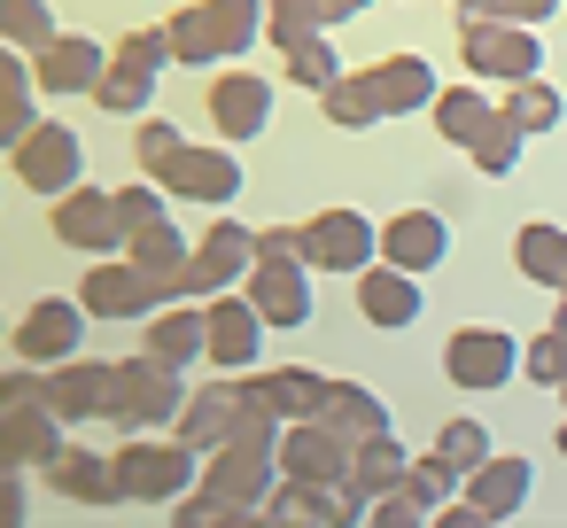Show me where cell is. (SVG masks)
Returning <instances> with one entry per match:
<instances>
[{"label": "cell", "mask_w": 567, "mask_h": 528, "mask_svg": "<svg viewBox=\"0 0 567 528\" xmlns=\"http://www.w3.org/2000/svg\"><path fill=\"white\" fill-rule=\"evenodd\" d=\"M272 482H280V420L249 404V420H241L218 451H203V482H195L187 497H172V513H179V528L249 520V513H265Z\"/></svg>", "instance_id": "1"}, {"label": "cell", "mask_w": 567, "mask_h": 528, "mask_svg": "<svg viewBox=\"0 0 567 528\" xmlns=\"http://www.w3.org/2000/svg\"><path fill=\"white\" fill-rule=\"evenodd\" d=\"M164 32H172V63L218 71L249 40H265V0H195V9H179Z\"/></svg>", "instance_id": "2"}, {"label": "cell", "mask_w": 567, "mask_h": 528, "mask_svg": "<svg viewBox=\"0 0 567 528\" xmlns=\"http://www.w3.org/2000/svg\"><path fill=\"white\" fill-rule=\"evenodd\" d=\"M179 404H187L179 365H164V358H148V350L110 365V420H117L125 435H156V427H172Z\"/></svg>", "instance_id": "3"}, {"label": "cell", "mask_w": 567, "mask_h": 528, "mask_svg": "<svg viewBox=\"0 0 567 528\" xmlns=\"http://www.w3.org/2000/svg\"><path fill=\"white\" fill-rule=\"evenodd\" d=\"M203 482V451H187L179 435H133L125 451H117V497H133V505H172V497H187Z\"/></svg>", "instance_id": "4"}, {"label": "cell", "mask_w": 567, "mask_h": 528, "mask_svg": "<svg viewBox=\"0 0 567 528\" xmlns=\"http://www.w3.org/2000/svg\"><path fill=\"white\" fill-rule=\"evenodd\" d=\"M79 303H86V319H148L179 296H172V272H148L117 249V257H94V272L79 280Z\"/></svg>", "instance_id": "5"}, {"label": "cell", "mask_w": 567, "mask_h": 528, "mask_svg": "<svg viewBox=\"0 0 567 528\" xmlns=\"http://www.w3.org/2000/svg\"><path fill=\"white\" fill-rule=\"evenodd\" d=\"M249 265H257V234H249V226H234V218H218V226L187 249V265L172 272V296H179V303H210L218 288L249 280Z\"/></svg>", "instance_id": "6"}, {"label": "cell", "mask_w": 567, "mask_h": 528, "mask_svg": "<svg viewBox=\"0 0 567 528\" xmlns=\"http://www.w3.org/2000/svg\"><path fill=\"white\" fill-rule=\"evenodd\" d=\"M458 48H466V71L474 79H497V86H520V79L544 71V32L536 24H513V17L458 24Z\"/></svg>", "instance_id": "7"}, {"label": "cell", "mask_w": 567, "mask_h": 528, "mask_svg": "<svg viewBox=\"0 0 567 528\" xmlns=\"http://www.w3.org/2000/svg\"><path fill=\"white\" fill-rule=\"evenodd\" d=\"M9 156H17V179H24L32 195H48V203L71 195V187L86 179V141H79L71 125H55V117H40Z\"/></svg>", "instance_id": "8"}, {"label": "cell", "mask_w": 567, "mask_h": 528, "mask_svg": "<svg viewBox=\"0 0 567 528\" xmlns=\"http://www.w3.org/2000/svg\"><path fill=\"white\" fill-rule=\"evenodd\" d=\"M373 257H381V226H373L365 210H319V218L303 226V265H311V272L358 280Z\"/></svg>", "instance_id": "9"}, {"label": "cell", "mask_w": 567, "mask_h": 528, "mask_svg": "<svg viewBox=\"0 0 567 528\" xmlns=\"http://www.w3.org/2000/svg\"><path fill=\"white\" fill-rule=\"evenodd\" d=\"M55 241L79 257H117L125 249V218H117V187H71L55 195Z\"/></svg>", "instance_id": "10"}, {"label": "cell", "mask_w": 567, "mask_h": 528, "mask_svg": "<svg viewBox=\"0 0 567 528\" xmlns=\"http://www.w3.org/2000/svg\"><path fill=\"white\" fill-rule=\"evenodd\" d=\"M203 358H210L218 373H249V365L265 358V319H257L249 296L218 288V296L203 303Z\"/></svg>", "instance_id": "11"}, {"label": "cell", "mask_w": 567, "mask_h": 528, "mask_svg": "<svg viewBox=\"0 0 567 528\" xmlns=\"http://www.w3.org/2000/svg\"><path fill=\"white\" fill-rule=\"evenodd\" d=\"M443 373H451V389H505L520 373V342L505 327H458L443 342Z\"/></svg>", "instance_id": "12"}, {"label": "cell", "mask_w": 567, "mask_h": 528, "mask_svg": "<svg viewBox=\"0 0 567 528\" xmlns=\"http://www.w3.org/2000/svg\"><path fill=\"white\" fill-rule=\"evenodd\" d=\"M9 342L24 350V365H63V358H79V342H86V303H79V296H40V303L17 319Z\"/></svg>", "instance_id": "13"}, {"label": "cell", "mask_w": 567, "mask_h": 528, "mask_svg": "<svg viewBox=\"0 0 567 528\" xmlns=\"http://www.w3.org/2000/svg\"><path fill=\"white\" fill-rule=\"evenodd\" d=\"M249 420V396H241V373H218L210 389H187V404H179V420H172V435L187 443V451H218L234 427Z\"/></svg>", "instance_id": "14"}, {"label": "cell", "mask_w": 567, "mask_h": 528, "mask_svg": "<svg viewBox=\"0 0 567 528\" xmlns=\"http://www.w3.org/2000/svg\"><path fill=\"white\" fill-rule=\"evenodd\" d=\"M241 296L257 303L265 327H303V319H311V265H296V257H257L249 280H241Z\"/></svg>", "instance_id": "15"}, {"label": "cell", "mask_w": 567, "mask_h": 528, "mask_svg": "<svg viewBox=\"0 0 567 528\" xmlns=\"http://www.w3.org/2000/svg\"><path fill=\"white\" fill-rule=\"evenodd\" d=\"M40 396L48 412L71 427V420H110V365L102 358H63V365H40Z\"/></svg>", "instance_id": "16"}, {"label": "cell", "mask_w": 567, "mask_h": 528, "mask_svg": "<svg viewBox=\"0 0 567 528\" xmlns=\"http://www.w3.org/2000/svg\"><path fill=\"white\" fill-rule=\"evenodd\" d=\"M350 466V435L334 420H288L280 427V474L288 482H342Z\"/></svg>", "instance_id": "17"}, {"label": "cell", "mask_w": 567, "mask_h": 528, "mask_svg": "<svg viewBox=\"0 0 567 528\" xmlns=\"http://www.w3.org/2000/svg\"><path fill=\"white\" fill-rule=\"evenodd\" d=\"M365 79V94H373V110L381 117H412V110H435V94H443V79H435V63L427 55H381L373 71H358Z\"/></svg>", "instance_id": "18"}, {"label": "cell", "mask_w": 567, "mask_h": 528, "mask_svg": "<svg viewBox=\"0 0 567 528\" xmlns=\"http://www.w3.org/2000/svg\"><path fill=\"white\" fill-rule=\"evenodd\" d=\"M420 272H404V265H389V257H373L365 272H358V319L365 327H381V334H396V327H412L420 319Z\"/></svg>", "instance_id": "19"}, {"label": "cell", "mask_w": 567, "mask_h": 528, "mask_svg": "<svg viewBox=\"0 0 567 528\" xmlns=\"http://www.w3.org/2000/svg\"><path fill=\"white\" fill-rule=\"evenodd\" d=\"M40 55V71H32V86L40 94H94L102 86V71H110V55H102V40H86V32H55L48 48H32Z\"/></svg>", "instance_id": "20"}, {"label": "cell", "mask_w": 567, "mask_h": 528, "mask_svg": "<svg viewBox=\"0 0 567 528\" xmlns=\"http://www.w3.org/2000/svg\"><path fill=\"white\" fill-rule=\"evenodd\" d=\"M164 195H172V203H210V210H226V203L241 195V156L187 141V156L164 172Z\"/></svg>", "instance_id": "21"}, {"label": "cell", "mask_w": 567, "mask_h": 528, "mask_svg": "<svg viewBox=\"0 0 567 528\" xmlns=\"http://www.w3.org/2000/svg\"><path fill=\"white\" fill-rule=\"evenodd\" d=\"M241 396L257 404V412H272L280 427L288 420H319V404H327V373H311V365H280V373H241Z\"/></svg>", "instance_id": "22"}, {"label": "cell", "mask_w": 567, "mask_h": 528, "mask_svg": "<svg viewBox=\"0 0 567 528\" xmlns=\"http://www.w3.org/2000/svg\"><path fill=\"white\" fill-rule=\"evenodd\" d=\"M272 79H257V71H226L218 86H210V117H218V141H257L265 125H272Z\"/></svg>", "instance_id": "23"}, {"label": "cell", "mask_w": 567, "mask_h": 528, "mask_svg": "<svg viewBox=\"0 0 567 528\" xmlns=\"http://www.w3.org/2000/svg\"><path fill=\"white\" fill-rule=\"evenodd\" d=\"M55 451H63V420L48 412V396L0 404V466H48Z\"/></svg>", "instance_id": "24"}, {"label": "cell", "mask_w": 567, "mask_h": 528, "mask_svg": "<svg viewBox=\"0 0 567 528\" xmlns=\"http://www.w3.org/2000/svg\"><path fill=\"white\" fill-rule=\"evenodd\" d=\"M528 482H536V466H528V458L489 451V458L466 474V513H474V520H513V513L528 505Z\"/></svg>", "instance_id": "25"}, {"label": "cell", "mask_w": 567, "mask_h": 528, "mask_svg": "<svg viewBox=\"0 0 567 528\" xmlns=\"http://www.w3.org/2000/svg\"><path fill=\"white\" fill-rule=\"evenodd\" d=\"M381 257L404 265V272H435V265L451 257V226H443L435 210H404V218L381 226Z\"/></svg>", "instance_id": "26"}, {"label": "cell", "mask_w": 567, "mask_h": 528, "mask_svg": "<svg viewBox=\"0 0 567 528\" xmlns=\"http://www.w3.org/2000/svg\"><path fill=\"white\" fill-rule=\"evenodd\" d=\"M48 489H55V497H71V505H117V458L63 443V451L48 458Z\"/></svg>", "instance_id": "27"}, {"label": "cell", "mask_w": 567, "mask_h": 528, "mask_svg": "<svg viewBox=\"0 0 567 528\" xmlns=\"http://www.w3.org/2000/svg\"><path fill=\"white\" fill-rule=\"evenodd\" d=\"M141 350L187 373V365L203 358V303H164V311H148V319H141Z\"/></svg>", "instance_id": "28"}, {"label": "cell", "mask_w": 567, "mask_h": 528, "mask_svg": "<svg viewBox=\"0 0 567 528\" xmlns=\"http://www.w3.org/2000/svg\"><path fill=\"white\" fill-rule=\"evenodd\" d=\"M513 265H520V272H528L536 288H551V296H559V288H567V234H559V226H536V218H528V226L513 234Z\"/></svg>", "instance_id": "29"}, {"label": "cell", "mask_w": 567, "mask_h": 528, "mask_svg": "<svg viewBox=\"0 0 567 528\" xmlns=\"http://www.w3.org/2000/svg\"><path fill=\"white\" fill-rule=\"evenodd\" d=\"M319 420H334V427L358 443V435H381V427H389V404H381L365 381H327V404H319Z\"/></svg>", "instance_id": "30"}, {"label": "cell", "mask_w": 567, "mask_h": 528, "mask_svg": "<svg viewBox=\"0 0 567 528\" xmlns=\"http://www.w3.org/2000/svg\"><path fill=\"white\" fill-rule=\"evenodd\" d=\"M280 63H288V86H303V94H327V86L342 79V55H334V40H327V32L288 40V48H280Z\"/></svg>", "instance_id": "31"}, {"label": "cell", "mask_w": 567, "mask_h": 528, "mask_svg": "<svg viewBox=\"0 0 567 528\" xmlns=\"http://www.w3.org/2000/svg\"><path fill=\"white\" fill-rule=\"evenodd\" d=\"M265 513L272 520H311V528H327V520H342V505H334V482H272V497H265Z\"/></svg>", "instance_id": "32"}, {"label": "cell", "mask_w": 567, "mask_h": 528, "mask_svg": "<svg viewBox=\"0 0 567 528\" xmlns=\"http://www.w3.org/2000/svg\"><path fill=\"white\" fill-rule=\"evenodd\" d=\"M489 110H497L489 94H474V86H443V94H435V133H443L451 148H474V133L489 125Z\"/></svg>", "instance_id": "33"}, {"label": "cell", "mask_w": 567, "mask_h": 528, "mask_svg": "<svg viewBox=\"0 0 567 528\" xmlns=\"http://www.w3.org/2000/svg\"><path fill=\"white\" fill-rule=\"evenodd\" d=\"M148 94H156V71H133V63H117V55H110V71H102V86H94V102H102L110 117H141V110H148Z\"/></svg>", "instance_id": "34"}, {"label": "cell", "mask_w": 567, "mask_h": 528, "mask_svg": "<svg viewBox=\"0 0 567 528\" xmlns=\"http://www.w3.org/2000/svg\"><path fill=\"white\" fill-rule=\"evenodd\" d=\"M520 141H528V133L513 125V110H489V125L474 133V148H466V156H474V164H482L489 179H505V172L520 164Z\"/></svg>", "instance_id": "35"}, {"label": "cell", "mask_w": 567, "mask_h": 528, "mask_svg": "<svg viewBox=\"0 0 567 528\" xmlns=\"http://www.w3.org/2000/svg\"><path fill=\"white\" fill-rule=\"evenodd\" d=\"M125 257H133V265H148V272H179V265H187V241H179V226H172V218H148V226H133V234H125Z\"/></svg>", "instance_id": "36"}, {"label": "cell", "mask_w": 567, "mask_h": 528, "mask_svg": "<svg viewBox=\"0 0 567 528\" xmlns=\"http://www.w3.org/2000/svg\"><path fill=\"white\" fill-rule=\"evenodd\" d=\"M0 40L9 48H48L55 40V0H0Z\"/></svg>", "instance_id": "37"}, {"label": "cell", "mask_w": 567, "mask_h": 528, "mask_svg": "<svg viewBox=\"0 0 567 528\" xmlns=\"http://www.w3.org/2000/svg\"><path fill=\"white\" fill-rule=\"evenodd\" d=\"M396 489H404V497L435 520V513L451 505V489H458V466H443V458L427 451V458H412V466H404V482H396Z\"/></svg>", "instance_id": "38"}, {"label": "cell", "mask_w": 567, "mask_h": 528, "mask_svg": "<svg viewBox=\"0 0 567 528\" xmlns=\"http://www.w3.org/2000/svg\"><path fill=\"white\" fill-rule=\"evenodd\" d=\"M334 17H327V0H265V40L272 48H288V40H303V32H327Z\"/></svg>", "instance_id": "39"}, {"label": "cell", "mask_w": 567, "mask_h": 528, "mask_svg": "<svg viewBox=\"0 0 567 528\" xmlns=\"http://www.w3.org/2000/svg\"><path fill=\"white\" fill-rule=\"evenodd\" d=\"M319 110H327V125H342V133H365V125H381V110H373V94H365V79H334L327 94H319Z\"/></svg>", "instance_id": "40"}, {"label": "cell", "mask_w": 567, "mask_h": 528, "mask_svg": "<svg viewBox=\"0 0 567 528\" xmlns=\"http://www.w3.org/2000/svg\"><path fill=\"white\" fill-rule=\"evenodd\" d=\"M133 156H141V172H148V179L164 187V172H172V164L187 156V133H179L172 117H148V125H141V141H133Z\"/></svg>", "instance_id": "41"}, {"label": "cell", "mask_w": 567, "mask_h": 528, "mask_svg": "<svg viewBox=\"0 0 567 528\" xmlns=\"http://www.w3.org/2000/svg\"><path fill=\"white\" fill-rule=\"evenodd\" d=\"M505 110H513V125H520V133H551V125H559V86H544V71H536V79H520V86H513V102H505Z\"/></svg>", "instance_id": "42"}, {"label": "cell", "mask_w": 567, "mask_h": 528, "mask_svg": "<svg viewBox=\"0 0 567 528\" xmlns=\"http://www.w3.org/2000/svg\"><path fill=\"white\" fill-rule=\"evenodd\" d=\"M435 458H443V466H458V482H466V474L489 458V427H482V420H451V427L435 435Z\"/></svg>", "instance_id": "43"}, {"label": "cell", "mask_w": 567, "mask_h": 528, "mask_svg": "<svg viewBox=\"0 0 567 528\" xmlns=\"http://www.w3.org/2000/svg\"><path fill=\"white\" fill-rule=\"evenodd\" d=\"M520 373L536 389H567V327H544L528 350H520Z\"/></svg>", "instance_id": "44"}, {"label": "cell", "mask_w": 567, "mask_h": 528, "mask_svg": "<svg viewBox=\"0 0 567 528\" xmlns=\"http://www.w3.org/2000/svg\"><path fill=\"white\" fill-rule=\"evenodd\" d=\"M117 63L164 79V63H172V32H164V24H156V32H125V40H117Z\"/></svg>", "instance_id": "45"}, {"label": "cell", "mask_w": 567, "mask_h": 528, "mask_svg": "<svg viewBox=\"0 0 567 528\" xmlns=\"http://www.w3.org/2000/svg\"><path fill=\"white\" fill-rule=\"evenodd\" d=\"M117 218H125V234H133V226H148V218H164V187H156V179L117 187Z\"/></svg>", "instance_id": "46"}, {"label": "cell", "mask_w": 567, "mask_h": 528, "mask_svg": "<svg viewBox=\"0 0 567 528\" xmlns=\"http://www.w3.org/2000/svg\"><path fill=\"white\" fill-rule=\"evenodd\" d=\"M32 513V489H24V466H0V528H24Z\"/></svg>", "instance_id": "47"}, {"label": "cell", "mask_w": 567, "mask_h": 528, "mask_svg": "<svg viewBox=\"0 0 567 528\" xmlns=\"http://www.w3.org/2000/svg\"><path fill=\"white\" fill-rule=\"evenodd\" d=\"M32 125H40V102H32V94H17V102H0V156H9V148H17V141H24Z\"/></svg>", "instance_id": "48"}, {"label": "cell", "mask_w": 567, "mask_h": 528, "mask_svg": "<svg viewBox=\"0 0 567 528\" xmlns=\"http://www.w3.org/2000/svg\"><path fill=\"white\" fill-rule=\"evenodd\" d=\"M365 520H373V528H420L427 513H420L404 489H389V497H373V513H365Z\"/></svg>", "instance_id": "49"}, {"label": "cell", "mask_w": 567, "mask_h": 528, "mask_svg": "<svg viewBox=\"0 0 567 528\" xmlns=\"http://www.w3.org/2000/svg\"><path fill=\"white\" fill-rule=\"evenodd\" d=\"M17 94H32V63H24V48L0 40V102H17Z\"/></svg>", "instance_id": "50"}, {"label": "cell", "mask_w": 567, "mask_h": 528, "mask_svg": "<svg viewBox=\"0 0 567 528\" xmlns=\"http://www.w3.org/2000/svg\"><path fill=\"white\" fill-rule=\"evenodd\" d=\"M257 257H296L303 265V226H265L257 234Z\"/></svg>", "instance_id": "51"}, {"label": "cell", "mask_w": 567, "mask_h": 528, "mask_svg": "<svg viewBox=\"0 0 567 528\" xmlns=\"http://www.w3.org/2000/svg\"><path fill=\"white\" fill-rule=\"evenodd\" d=\"M551 9H559V0H505V17H513V24H544Z\"/></svg>", "instance_id": "52"}, {"label": "cell", "mask_w": 567, "mask_h": 528, "mask_svg": "<svg viewBox=\"0 0 567 528\" xmlns=\"http://www.w3.org/2000/svg\"><path fill=\"white\" fill-rule=\"evenodd\" d=\"M365 9H373V0H327V17H334V24H342V17H365Z\"/></svg>", "instance_id": "53"}, {"label": "cell", "mask_w": 567, "mask_h": 528, "mask_svg": "<svg viewBox=\"0 0 567 528\" xmlns=\"http://www.w3.org/2000/svg\"><path fill=\"white\" fill-rule=\"evenodd\" d=\"M551 327H567V288H559V319H551Z\"/></svg>", "instance_id": "54"}, {"label": "cell", "mask_w": 567, "mask_h": 528, "mask_svg": "<svg viewBox=\"0 0 567 528\" xmlns=\"http://www.w3.org/2000/svg\"><path fill=\"white\" fill-rule=\"evenodd\" d=\"M559 451H567V420H559Z\"/></svg>", "instance_id": "55"}, {"label": "cell", "mask_w": 567, "mask_h": 528, "mask_svg": "<svg viewBox=\"0 0 567 528\" xmlns=\"http://www.w3.org/2000/svg\"><path fill=\"white\" fill-rule=\"evenodd\" d=\"M0 396H9V373H0Z\"/></svg>", "instance_id": "56"}, {"label": "cell", "mask_w": 567, "mask_h": 528, "mask_svg": "<svg viewBox=\"0 0 567 528\" xmlns=\"http://www.w3.org/2000/svg\"><path fill=\"white\" fill-rule=\"evenodd\" d=\"M0 334H9V319H0Z\"/></svg>", "instance_id": "57"}]
</instances>
